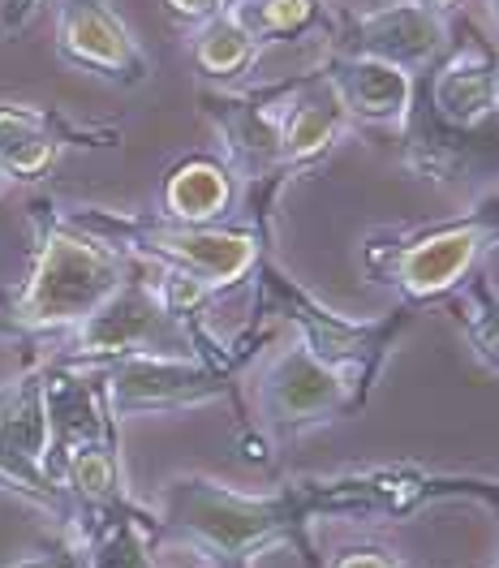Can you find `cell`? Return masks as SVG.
Here are the masks:
<instances>
[{"label": "cell", "instance_id": "6da1fadb", "mask_svg": "<svg viewBox=\"0 0 499 568\" xmlns=\"http://www.w3.org/2000/svg\"><path fill=\"white\" fill-rule=\"evenodd\" d=\"M125 284V263L116 246L73 229L70 220L48 229L39 246L35 272L18 297V323L52 332V327H78L95 315L108 297Z\"/></svg>", "mask_w": 499, "mask_h": 568}, {"label": "cell", "instance_id": "7a4b0ae2", "mask_svg": "<svg viewBox=\"0 0 499 568\" xmlns=\"http://www.w3.org/2000/svg\"><path fill=\"white\" fill-rule=\"evenodd\" d=\"M169 526L190 534L215 556H254L258 547L276 542L293 526L288 496H242L212 478H177L164 487Z\"/></svg>", "mask_w": 499, "mask_h": 568}, {"label": "cell", "instance_id": "3957f363", "mask_svg": "<svg viewBox=\"0 0 499 568\" xmlns=\"http://www.w3.org/2000/svg\"><path fill=\"white\" fill-rule=\"evenodd\" d=\"M70 224L108 242V246L112 242L116 246H143L160 263L198 276L207 288L237 284L254 267V258H258V246H254L249 233L215 229V224H177V220L143 224V220H112V215L100 212H78L70 215Z\"/></svg>", "mask_w": 499, "mask_h": 568}, {"label": "cell", "instance_id": "277c9868", "mask_svg": "<svg viewBox=\"0 0 499 568\" xmlns=\"http://www.w3.org/2000/svg\"><path fill=\"white\" fill-rule=\"evenodd\" d=\"M224 392L220 375L203 362H185L173 354H130L116 357L104 375V405L112 418H134V414H164L203 405Z\"/></svg>", "mask_w": 499, "mask_h": 568}, {"label": "cell", "instance_id": "5b68a950", "mask_svg": "<svg viewBox=\"0 0 499 568\" xmlns=\"http://www.w3.org/2000/svg\"><path fill=\"white\" fill-rule=\"evenodd\" d=\"M349 400V384L336 366H327L306 345H288L272 357V366L258 379V405L272 430L293 435L315 423H327Z\"/></svg>", "mask_w": 499, "mask_h": 568}, {"label": "cell", "instance_id": "8992f818", "mask_svg": "<svg viewBox=\"0 0 499 568\" xmlns=\"http://www.w3.org/2000/svg\"><path fill=\"white\" fill-rule=\"evenodd\" d=\"M173 315L155 297V288L125 281L95 315L78 323V354L82 357H130V354H173Z\"/></svg>", "mask_w": 499, "mask_h": 568}, {"label": "cell", "instance_id": "52a82bcc", "mask_svg": "<svg viewBox=\"0 0 499 568\" xmlns=\"http://www.w3.org/2000/svg\"><path fill=\"white\" fill-rule=\"evenodd\" d=\"M496 237V229L487 220H465V224H444L435 233L414 237L409 246L396 250L388 276L393 284L414 297V302H430V297H444L448 288L469 276L473 258L482 254V246Z\"/></svg>", "mask_w": 499, "mask_h": 568}, {"label": "cell", "instance_id": "ba28073f", "mask_svg": "<svg viewBox=\"0 0 499 568\" xmlns=\"http://www.w3.org/2000/svg\"><path fill=\"white\" fill-rule=\"evenodd\" d=\"M57 48L78 70L104 73L116 82H143L146 57L130 27L108 9L104 0H65L57 22Z\"/></svg>", "mask_w": 499, "mask_h": 568}, {"label": "cell", "instance_id": "9c48e42d", "mask_svg": "<svg viewBox=\"0 0 499 568\" xmlns=\"http://www.w3.org/2000/svg\"><path fill=\"white\" fill-rule=\"evenodd\" d=\"M448 43V22L427 13L414 0H396V4H379L370 13H361L349 31V52L354 57H375L400 70H422L435 61Z\"/></svg>", "mask_w": 499, "mask_h": 568}, {"label": "cell", "instance_id": "30bf717a", "mask_svg": "<svg viewBox=\"0 0 499 568\" xmlns=\"http://www.w3.org/2000/svg\"><path fill=\"white\" fill-rule=\"evenodd\" d=\"M327 82H332L336 100L345 104V112L366 125H400L414 104V73L388 65V61H375V57L345 52Z\"/></svg>", "mask_w": 499, "mask_h": 568}, {"label": "cell", "instance_id": "8fae6325", "mask_svg": "<svg viewBox=\"0 0 499 568\" xmlns=\"http://www.w3.org/2000/svg\"><path fill=\"white\" fill-rule=\"evenodd\" d=\"M430 100L435 112L457 125V130H473L482 125L491 112H496V61L482 52V48H465L457 57H448L439 73H435V87H430Z\"/></svg>", "mask_w": 499, "mask_h": 568}, {"label": "cell", "instance_id": "7c38bea8", "mask_svg": "<svg viewBox=\"0 0 499 568\" xmlns=\"http://www.w3.org/2000/svg\"><path fill=\"white\" fill-rule=\"evenodd\" d=\"M233 207V178L215 160H185L164 181V215L177 224H215Z\"/></svg>", "mask_w": 499, "mask_h": 568}, {"label": "cell", "instance_id": "4fadbf2b", "mask_svg": "<svg viewBox=\"0 0 499 568\" xmlns=\"http://www.w3.org/2000/svg\"><path fill=\"white\" fill-rule=\"evenodd\" d=\"M345 121H349V112H345V104L336 100L332 82H323V87H315V91H306L297 104L288 108L285 121H281V160H288V164H306V160L323 155L332 142L340 139Z\"/></svg>", "mask_w": 499, "mask_h": 568}, {"label": "cell", "instance_id": "5bb4252c", "mask_svg": "<svg viewBox=\"0 0 499 568\" xmlns=\"http://www.w3.org/2000/svg\"><path fill=\"white\" fill-rule=\"evenodd\" d=\"M57 160L48 121L27 104H0V169L9 178H39Z\"/></svg>", "mask_w": 499, "mask_h": 568}, {"label": "cell", "instance_id": "9a60e30c", "mask_svg": "<svg viewBox=\"0 0 499 568\" xmlns=\"http://www.w3.org/2000/svg\"><path fill=\"white\" fill-rule=\"evenodd\" d=\"M254 48H258V39L249 36L246 22L233 9H224V13H215V18H207L198 27V36H194V61H198V70L212 73V78H233V73L249 70Z\"/></svg>", "mask_w": 499, "mask_h": 568}, {"label": "cell", "instance_id": "2e32d148", "mask_svg": "<svg viewBox=\"0 0 499 568\" xmlns=\"http://www.w3.org/2000/svg\"><path fill=\"white\" fill-rule=\"evenodd\" d=\"M65 483L73 487V496H82L95 508H116L125 499V478H121V457L112 453L108 439H91L78 444L65 457Z\"/></svg>", "mask_w": 499, "mask_h": 568}, {"label": "cell", "instance_id": "e0dca14e", "mask_svg": "<svg viewBox=\"0 0 499 568\" xmlns=\"http://www.w3.org/2000/svg\"><path fill=\"white\" fill-rule=\"evenodd\" d=\"M233 13L246 22L254 39H288L302 36L315 22L319 0H249V9H233Z\"/></svg>", "mask_w": 499, "mask_h": 568}, {"label": "cell", "instance_id": "ac0fdd59", "mask_svg": "<svg viewBox=\"0 0 499 568\" xmlns=\"http://www.w3.org/2000/svg\"><path fill=\"white\" fill-rule=\"evenodd\" d=\"M86 568H151L143 530L125 517L104 521V530L95 534V542L86 551Z\"/></svg>", "mask_w": 499, "mask_h": 568}, {"label": "cell", "instance_id": "d6986e66", "mask_svg": "<svg viewBox=\"0 0 499 568\" xmlns=\"http://www.w3.org/2000/svg\"><path fill=\"white\" fill-rule=\"evenodd\" d=\"M465 332L482 366L499 371V293L491 284H473L465 297Z\"/></svg>", "mask_w": 499, "mask_h": 568}, {"label": "cell", "instance_id": "ffe728a7", "mask_svg": "<svg viewBox=\"0 0 499 568\" xmlns=\"http://www.w3.org/2000/svg\"><path fill=\"white\" fill-rule=\"evenodd\" d=\"M4 568H86V556H82L78 547H52V551L13 560V565H4Z\"/></svg>", "mask_w": 499, "mask_h": 568}, {"label": "cell", "instance_id": "44dd1931", "mask_svg": "<svg viewBox=\"0 0 499 568\" xmlns=\"http://www.w3.org/2000/svg\"><path fill=\"white\" fill-rule=\"evenodd\" d=\"M164 4L185 22H207L215 13H224V0H164Z\"/></svg>", "mask_w": 499, "mask_h": 568}, {"label": "cell", "instance_id": "7402d4cb", "mask_svg": "<svg viewBox=\"0 0 499 568\" xmlns=\"http://www.w3.org/2000/svg\"><path fill=\"white\" fill-rule=\"evenodd\" d=\"M336 568H400L396 560H388L384 551H370V547H361V551H345Z\"/></svg>", "mask_w": 499, "mask_h": 568}, {"label": "cell", "instance_id": "603a6c76", "mask_svg": "<svg viewBox=\"0 0 499 568\" xmlns=\"http://www.w3.org/2000/svg\"><path fill=\"white\" fill-rule=\"evenodd\" d=\"M414 4H422L427 13H435V18H444V22H448V18L461 9L465 0H414Z\"/></svg>", "mask_w": 499, "mask_h": 568}, {"label": "cell", "instance_id": "cb8c5ba5", "mask_svg": "<svg viewBox=\"0 0 499 568\" xmlns=\"http://www.w3.org/2000/svg\"><path fill=\"white\" fill-rule=\"evenodd\" d=\"M9 181H13V178H9V173H4V169H0V190H4V185H9Z\"/></svg>", "mask_w": 499, "mask_h": 568}, {"label": "cell", "instance_id": "d4e9b609", "mask_svg": "<svg viewBox=\"0 0 499 568\" xmlns=\"http://www.w3.org/2000/svg\"><path fill=\"white\" fill-rule=\"evenodd\" d=\"M496 95H499V65H496Z\"/></svg>", "mask_w": 499, "mask_h": 568}, {"label": "cell", "instance_id": "484cf974", "mask_svg": "<svg viewBox=\"0 0 499 568\" xmlns=\"http://www.w3.org/2000/svg\"><path fill=\"white\" fill-rule=\"evenodd\" d=\"M491 9H496V18H499V0H491Z\"/></svg>", "mask_w": 499, "mask_h": 568}]
</instances>
